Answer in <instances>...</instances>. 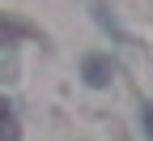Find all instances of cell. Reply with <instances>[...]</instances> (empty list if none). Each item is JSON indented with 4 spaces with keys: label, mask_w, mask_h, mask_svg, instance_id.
<instances>
[{
    "label": "cell",
    "mask_w": 153,
    "mask_h": 141,
    "mask_svg": "<svg viewBox=\"0 0 153 141\" xmlns=\"http://www.w3.org/2000/svg\"><path fill=\"white\" fill-rule=\"evenodd\" d=\"M111 73H115L111 60H102V56H89V60H85V81H89V86H106Z\"/></svg>",
    "instance_id": "obj_1"
},
{
    "label": "cell",
    "mask_w": 153,
    "mask_h": 141,
    "mask_svg": "<svg viewBox=\"0 0 153 141\" xmlns=\"http://www.w3.org/2000/svg\"><path fill=\"white\" fill-rule=\"evenodd\" d=\"M17 137V124H13V120H0V141H13Z\"/></svg>",
    "instance_id": "obj_2"
},
{
    "label": "cell",
    "mask_w": 153,
    "mask_h": 141,
    "mask_svg": "<svg viewBox=\"0 0 153 141\" xmlns=\"http://www.w3.org/2000/svg\"><path fill=\"white\" fill-rule=\"evenodd\" d=\"M140 124H145V133L153 137V107H145V111H140Z\"/></svg>",
    "instance_id": "obj_3"
},
{
    "label": "cell",
    "mask_w": 153,
    "mask_h": 141,
    "mask_svg": "<svg viewBox=\"0 0 153 141\" xmlns=\"http://www.w3.org/2000/svg\"><path fill=\"white\" fill-rule=\"evenodd\" d=\"M0 120H9V103H4V98H0Z\"/></svg>",
    "instance_id": "obj_4"
}]
</instances>
